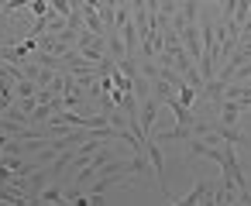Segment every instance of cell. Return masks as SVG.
Masks as SVG:
<instances>
[{
    "label": "cell",
    "mask_w": 251,
    "mask_h": 206,
    "mask_svg": "<svg viewBox=\"0 0 251 206\" xmlns=\"http://www.w3.org/2000/svg\"><path fill=\"white\" fill-rule=\"evenodd\" d=\"M49 11H52V14H59V18H69L73 4H69V0H49Z\"/></svg>",
    "instance_id": "ba28073f"
},
{
    "label": "cell",
    "mask_w": 251,
    "mask_h": 206,
    "mask_svg": "<svg viewBox=\"0 0 251 206\" xmlns=\"http://www.w3.org/2000/svg\"><path fill=\"white\" fill-rule=\"evenodd\" d=\"M169 203L179 206H196V203H213V182H196L186 196H169Z\"/></svg>",
    "instance_id": "6da1fadb"
},
{
    "label": "cell",
    "mask_w": 251,
    "mask_h": 206,
    "mask_svg": "<svg viewBox=\"0 0 251 206\" xmlns=\"http://www.w3.org/2000/svg\"><path fill=\"white\" fill-rule=\"evenodd\" d=\"M38 203H62V189L59 185H45L42 196H38Z\"/></svg>",
    "instance_id": "52a82bcc"
},
{
    "label": "cell",
    "mask_w": 251,
    "mask_h": 206,
    "mask_svg": "<svg viewBox=\"0 0 251 206\" xmlns=\"http://www.w3.org/2000/svg\"><path fill=\"white\" fill-rule=\"evenodd\" d=\"M241 114H244L241 100H230V96H220V100H217V117H220L217 124H237Z\"/></svg>",
    "instance_id": "3957f363"
},
{
    "label": "cell",
    "mask_w": 251,
    "mask_h": 206,
    "mask_svg": "<svg viewBox=\"0 0 251 206\" xmlns=\"http://www.w3.org/2000/svg\"><path fill=\"white\" fill-rule=\"evenodd\" d=\"M213 131H217V137L224 141V144H234V148H241L248 137H244V131L237 127V124H213Z\"/></svg>",
    "instance_id": "277c9868"
},
{
    "label": "cell",
    "mask_w": 251,
    "mask_h": 206,
    "mask_svg": "<svg viewBox=\"0 0 251 206\" xmlns=\"http://www.w3.org/2000/svg\"><path fill=\"white\" fill-rule=\"evenodd\" d=\"M28 4H31V0H7V4H4V14L11 18L14 11H21V7H28Z\"/></svg>",
    "instance_id": "9c48e42d"
},
{
    "label": "cell",
    "mask_w": 251,
    "mask_h": 206,
    "mask_svg": "<svg viewBox=\"0 0 251 206\" xmlns=\"http://www.w3.org/2000/svg\"><path fill=\"white\" fill-rule=\"evenodd\" d=\"M52 182V175L45 172V168H31V189H28V206H38V196H42V189Z\"/></svg>",
    "instance_id": "5b68a950"
},
{
    "label": "cell",
    "mask_w": 251,
    "mask_h": 206,
    "mask_svg": "<svg viewBox=\"0 0 251 206\" xmlns=\"http://www.w3.org/2000/svg\"><path fill=\"white\" fill-rule=\"evenodd\" d=\"M83 24H86L93 35H107V28H103V21H100V11L90 7V4H83Z\"/></svg>",
    "instance_id": "8992f818"
},
{
    "label": "cell",
    "mask_w": 251,
    "mask_h": 206,
    "mask_svg": "<svg viewBox=\"0 0 251 206\" xmlns=\"http://www.w3.org/2000/svg\"><path fill=\"white\" fill-rule=\"evenodd\" d=\"M158 110H162V100L148 93V96L141 100V107H138V120H141V131H145V134H151V127H155V117H158Z\"/></svg>",
    "instance_id": "7a4b0ae2"
}]
</instances>
